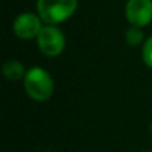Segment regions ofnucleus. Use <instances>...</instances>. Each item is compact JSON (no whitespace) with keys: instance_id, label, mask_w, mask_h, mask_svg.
Here are the masks:
<instances>
[{"instance_id":"7ed1b4c3","label":"nucleus","mask_w":152,"mask_h":152,"mask_svg":"<svg viewBox=\"0 0 152 152\" xmlns=\"http://www.w3.org/2000/svg\"><path fill=\"white\" fill-rule=\"evenodd\" d=\"M37 45L45 56L55 58L63 52L66 39L59 28L55 26H47L43 27L37 35Z\"/></svg>"},{"instance_id":"0eeeda50","label":"nucleus","mask_w":152,"mask_h":152,"mask_svg":"<svg viewBox=\"0 0 152 152\" xmlns=\"http://www.w3.org/2000/svg\"><path fill=\"white\" fill-rule=\"evenodd\" d=\"M126 40L129 45H137L143 40V32L139 27H132L126 32Z\"/></svg>"},{"instance_id":"6e6552de","label":"nucleus","mask_w":152,"mask_h":152,"mask_svg":"<svg viewBox=\"0 0 152 152\" xmlns=\"http://www.w3.org/2000/svg\"><path fill=\"white\" fill-rule=\"evenodd\" d=\"M143 59H144V63L150 68H152V36L150 39H147V42L144 43V47H143Z\"/></svg>"},{"instance_id":"f257e3e1","label":"nucleus","mask_w":152,"mask_h":152,"mask_svg":"<svg viewBox=\"0 0 152 152\" xmlns=\"http://www.w3.org/2000/svg\"><path fill=\"white\" fill-rule=\"evenodd\" d=\"M37 12L43 21L55 26L75 13L77 0H37Z\"/></svg>"},{"instance_id":"f03ea898","label":"nucleus","mask_w":152,"mask_h":152,"mask_svg":"<svg viewBox=\"0 0 152 152\" xmlns=\"http://www.w3.org/2000/svg\"><path fill=\"white\" fill-rule=\"evenodd\" d=\"M24 87L31 99L36 102H45L53 92V80L47 71L34 67L24 76Z\"/></svg>"},{"instance_id":"423d86ee","label":"nucleus","mask_w":152,"mask_h":152,"mask_svg":"<svg viewBox=\"0 0 152 152\" xmlns=\"http://www.w3.org/2000/svg\"><path fill=\"white\" fill-rule=\"evenodd\" d=\"M3 75L5 76L7 80H11V81L20 80L21 77L26 76L23 64L18 60H8L3 66Z\"/></svg>"},{"instance_id":"20e7f679","label":"nucleus","mask_w":152,"mask_h":152,"mask_svg":"<svg viewBox=\"0 0 152 152\" xmlns=\"http://www.w3.org/2000/svg\"><path fill=\"white\" fill-rule=\"evenodd\" d=\"M126 18L132 27H145L152 20V0H128Z\"/></svg>"},{"instance_id":"39448f33","label":"nucleus","mask_w":152,"mask_h":152,"mask_svg":"<svg viewBox=\"0 0 152 152\" xmlns=\"http://www.w3.org/2000/svg\"><path fill=\"white\" fill-rule=\"evenodd\" d=\"M42 21L34 13H21L13 21V32L18 37L24 40L32 39L42 31Z\"/></svg>"}]
</instances>
